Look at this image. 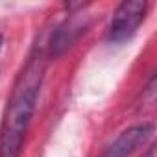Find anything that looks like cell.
Returning <instances> with one entry per match:
<instances>
[{
    "mask_svg": "<svg viewBox=\"0 0 157 157\" xmlns=\"http://www.w3.org/2000/svg\"><path fill=\"white\" fill-rule=\"evenodd\" d=\"M153 133V122H142L135 124L128 129H124L113 144L105 150L104 157H131L139 148H142L148 139Z\"/></svg>",
    "mask_w": 157,
    "mask_h": 157,
    "instance_id": "cell-3",
    "label": "cell"
},
{
    "mask_svg": "<svg viewBox=\"0 0 157 157\" xmlns=\"http://www.w3.org/2000/svg\"><path fill=\"white\" fill-rule=\"evenodd\" d=\"M48 65L46 44H35L26 63L22 65L11 94L8 98L2 124H0V157H21L26 133L37 109L39 93L43 87Z\"/></svg>",
    "mask_w": 157,
    "mask_h": 157,
    "instance_id": "cell-1",
    "label": "cell"
},
{
    "mask_svg": "<svg viewBox=\"0 0 157 157\" xmlns=\"http://www.w3.org/2000/svg\"><path fill=\"white\" fill-rule=\"evenodd\" d=\"M146 13H148V2H144V0H126V2H122L113 13V19L107 28L109 43L120 44L129 41L144 22Z\"/></svg>",
    "mask_w": 157,
    "mask_h": 157,
    "instance_id": "cell-2",
    "label": "cell"
},
{
    "mask_svg": "<svg viewBox=\"0 0 157 157\" xmlns=\"http://www.w3.org/2000/svg\"><path fill=\"white\" fill-rule=\"evenodd\" d=\"M2 44H4V37H2V33H0V50H2Z\"/></svg>",
    "mask_w": 157,
    "mask_h": 157,
    "instance_id": "cell-5",
    "label": "cell"
},
{
    "mask_svg": "<svg viewBox=\"0 0 157 157\" xmlns=\"http://www.w3.org/2000/svg\"><path fill=\"white\" fill-rule=\"evenodd\" d=\"M142 157H157V155H155V144H153V142H151V144H150V146L144 150Z\"/></svg>",
    "mask_w": 157,
    "mask_h": 157,
    "instance_id": "cell-4",
    "label": "cell"
}]
</instances>
